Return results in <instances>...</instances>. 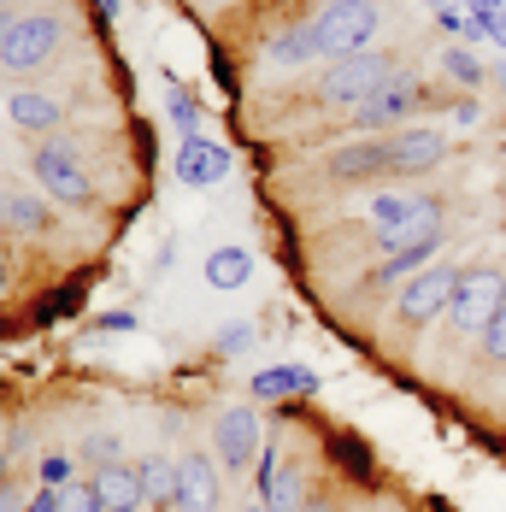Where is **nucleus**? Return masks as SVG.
Listing matches in <instances>:
<instances>
[{"instance_id": "1", "label": "nucleus", "mask_w": 506, "mask_h": 512, "mask_svg": "<svg viewBox=\"0 0 506 512\" xmlns=\"http://www.w3.org/2000/svg\"><path fill=\"white\" fill-rule=\"evenodd\" d=\"M401 65H395V53H348V59H336L324 77H318V101L324 106H348V112H359L365 101H377L383 95V83L395 77Z\"/></svg>"}, {"instance_id": "2", "label": "nucleus", "mask_w": 506, "mask_h": 512, "mask_svg": "<svg viewBox=\"0 0 506 512\" xmlns=\"http://www.w3.org/2000/svg\"><path fill=\"white\" fill-rule=\"evenodd\" d=\"M59 48H65V24H59V12H18L12 36H6V48H0V71H12V77H36Z\"/></svg>"}, {"instance_id": "3", "label": "nucleus", "mask_w": 506, "mask_h": 512, "mask_svg": "<svg viewBox=\"0 0 506 512\" xmlns=\"http://www.w3.org/2000/svg\"><path fill=\"white\" fill-rule=\"evenodd\" d=\"M312 24H318V42L330 59H348V53H365L377 42L383 12H377V0H330Z\"/></svg>"}, {"instance_id": "4", "label": "nucleus", "mask_w": 506, "mask_h": 512, "mask_svg": "<svg viewBox=\"0 0 506 512\" xmlns=\"http://www.w3.org/2000/svg\"><path fill=\"white\" fill-rule=\"evenodd\" d=\"M501 307H506L501 271H459V289H454V301H448L454 336H483Z\"/></svg>"}, {"instance_id": "5", "label": "nucleus", "mask_w": 506, "mask_h": 512, "mask_svg": "<svg viewBox=\"0 0 506 512\" xmlns=\"http://www.w3.org/2000/svg\"><path fill=\"white\" fill-rule=\"evenodd\" d=\"M36 183L48 189L53 201H65V206H83L89 195H95L83 159H77V148H71L65 136H48V142L36 148Z\"/></svg>"}, {"instance_id": "6", "label": "nucleus", "mask_w": 506, "mask_h": 512, "mask_svg": "<svg viewBox=\"0 0 506 512\" xmlns=\"http://www.w3.org/2000/svg\"><path fill=\"white\" fill-rule=\"evenodd\" d=\"M459 289V271L448 265H424V271H412L401 283V324H430L436 312H448Z\"/></svg>"}, {"instance_id": "7", "label": "nucleus", "mask_w": 506, "mask_h": 512, "mask_svg": "<svg viewBox=\"0 0 506 512\" xmlns=\"http://www.w3.org/2000/svg\"><path fill=\"white\" fill-rule=\"evenodd\" d=\"M389 142V171H401V177H418V171H436L442 159H448V136L442 130H430V124H401L395 136H383Z\"/></svg>"}, {"instance_id": "8", "label": "nucleus", "mask_w": 506, "mask_h": 512, "mask_svg": "<svg viewBox=\"0 0 506 512\" xmlns=\"http://www.w3.org/2000/svg\"><path fill=\"white\" fill-rule=\"evenodd\" d=\"M212 448H218V471L253 465V448H259V418H253V407L218 412V418H212Z\"/></svg>"}, {"instance_id": "9", "label": "nucleus", "mask_w": 506, "mask_h": 512, "mask_svg": "<svg viewBox=\"0 0 506 512\" xmlns=\"http://www.w3.org/2000/svg\"><path fill=\"white\" fill-rule=\"evenodd\" d=\"M418 106H424V83H418V77H406V71H395V77L383 83V95H377V101H365V106L354 112V124H359V130L406 124V118H412Z\"/></svg>"}, {"instance_id": "10", "label": "nucleus", "mask_w": 506, "mask_h": 512, "mask_svg": "<svg viewBox=\"0 0 506 512\" xmlns=\"http://www.w3.org/2000/svg\"><path fill=\"white\" fill-rule=\"evenodd\" d=\"M224 489H218V465L206 454H183V471H177V512H218Z\"/></svg>"}, {"instance_id": "11", "label": "nucleus", "mask_w": 506, "mask_h": 512, "mask_svg": "<svg viewBox=\"0 0 506 512\" xmlns=\"http://www.w3.org/2000/svg\"><path fill=\"white\" fill-rule=\"evenodd\" d=\"M95 495H101V507L106 512H136V507H148V495H142V465H124V460H106L95 465Z\"/></svg>"}, {"instance_id": "12", "label": "nucleus", "mask_w": 506, "mask_h": 512, "mask_svg": "<svg viewBox=\"0 0 506 512\" xmlns=\"http://www.w3.org/2000/svg\"><path fill=\"white\" fill-rule=\"evenodd\" d=\"M224 171H230V154H224L218 142H206V136H189V142L177 148V177H183L189 189H212Z\"/></svg>"}, {"instance_id": "13", "label": "nucleus", "mask_w": 506, "mask_h": 512, "mask_svg": "<svg viewBox=\"0 0 506 512\" xmlns=\"http://www.w3.org/2000/svg\"><path fill=\"white\" fill-rule=\"evenodd\" d=\"M383 171H389V142H383V136H359L342 154H330V177H342V183H354V177H383Z\"/></svg>"}, {"instance_id": "14", "label": "nucleus", "mask_w": 506, "mask_h": 512, "mask_svg": "<svg viewBox=\"0 0 506 512\" xmlns=\"http://www.w3.org/2000/svg\"><path fill=\"white\" fill-rule=\"evenodd\" d=\"M324 42H318V24L306 18V24H289V30H277L271 42H265V65H306V59H318Z\"/></svg>"}, {"instance_id": "15", "label": "nucleus", "mask_w": 506, "mask_h": 512, "mask_svg": "<svg viewBox=\"0 0 506 512\" xmlns=\"http://www.w3.org/2000/svg\"><path fill=\"white\" fill-rule=\"evenodd\" d=\"M389 254H401V248H424V242H442V206L436 201H418V212L406 218L401 230H383L377 236Z\"/></svg>"}, {"instance_id": "16", "label": "nucleus", "mask_w": 506, "mask_h": 512, "mask_svg": "<svg viewBox=\"0 0 506 512\" xmlns=\"http://www.w3.org/2000/svg\"><path fill=\"white\" fill-rule=\"evenodd\" d=\"M0 224H6V236H42L48 230V201L36 189H12L0 201Z\"/></svg>"}, {"instance_id": "17", "label": "nucleus", "mask_w": 506, "mask_h": 512, "mask_svg": "<svg viewBox=\"0 0 506 512\" xmlns=\"http://www.w3.org/2000/svg\"><path fill=\"white\" fill-rule=\"evenodd\" d=\"M6 112H12L18 130H53V124H59V101L42 95V89H12V95H6Z\"/></svg>"}, {"instance_id": "18", "label": "nucleus", "mask_w": 506, "mask_h": 512, "mask_svg": "<svg viewBox=\"0 0 506 512\" xmlns=\"http://www.w3.org/2000/svg\"><path fill=\"white\" fill-rule=\"evenodd\" d=\"M306 389H318V371H306V365H277V371L253 377V401H283V395H306Z\"/></svg>"}, {"instance_id": "19", "label": "nucleus", "mask_w": 506, "mask_h": 512, "mask_svg": "<svg viewBox=\"0 0 506 512\" xmlns=\"http://www.w3.org/2000/svg\"><path fill=\"white\" fill-rule=\"evenodd\" d=\"M177 471H183V460H171V454H148L142 460V495H148L153 507L177 501Z\"/></svg>"}, {"instance_id": "20", "label": "nucleus", "mask_w": 506, "mask_h": 512, "mask_svg": "<svg viewBox=\"0 0 506 512\" xmlns=\"http://www.w3.org/2000/svg\"><path fill=\"white\" fill-rule=\"evenodd\" d=\"M248 277H253L248 248H218V254L206 259V283H212V289H242Z\"/></svg>"}, {"instance_id": "21", "label": "nucleus", "mask_w": 506, "mask_h": 512, "mask_svg": "<svg viewBox=\"0 0 506 512\" xmlns=\"http://www.w3.org/2000/svg\"><path fill=\"white\" fill-rule=\"evenodd\" d=\"M259 501H265V512H306V471L301 465H283L277 483H271Z\"/></svg>"}, {"instance_id": "22", "label": "nucleus", "mask_w": 506, "mask_h": 512, "mask_svg": "<svg viewBox=\"0 0 506 512\" xmlns=\"http://www.w3.org/2000/svg\"><path fill=\"white\" fill-rule=\"evenodd\" d=\"M365 212H371V224H377V236H383V230H401L406 218L418 212V195H401V189H383V195H371V201H365Z\"/></svg>"}, {"instance_id": "23", "label": "nucleus", "mask_w": 506, "mask_h": 512, "mask_svg": "<svg viewBox=\"0 0 506 512\" xmlns=\"http://www.w3.org/2000/svg\"><path fill=\"white\" fill-rule=\"evenodd\" d=\"M436 248H442V242H424V248H401V254H389L383 265H377V277H371V283H377V289H389V283H406L412 271H424V259L436 254Z\"/></svg>"}, {"instance_id": "24", "label": "nucleus", "mask_w": 506, "mask_h": 512, "mask_svg": "<svg viewBox=\"0 0 506 512\" xmlns=\"http://www.w3.org/2000/svg\"><path fill=\"white\" fill-rule=\"evenodd\" d=\"M442 71L454 77L459 89H477V83H483V59H477L471 48H459V42H448V48H442Z\"/></svg>"}, {"instance_id": "25", "label": "nucleus", "mask_w": 506, "mask_h": 512, "mask_svg": "<svg viewBox=\"0 0 506 512\" xmlns=\"http://www.w3.org/2000/svg\"><path fill=\"white\" fill-rule=\"evenodd\" d=\"M53 495H59V512H106L101 495H95V483H65Z\"/></svg>"}, {"instance_id": "26", "label": "nucleus", "mask_w": 506, "mask_h": 512, "mask_svg": "<svg viewBox=\"0 0 506 512\" xmlns=\"http://www.w3.org/2000/svg\"><path fill=\"white\" fill-rule=\"evenodd\" d=\"M471 18H477L483 42H501L506 48V6H471Z\"/></svg>"}, {"instance_id": "27", "label": "nucleus", "mask_w": 506, "mask_h": 512, "mask_svg": "<svg viewBox=\"0 0 506 512\" xmlns=\"http://www.w3.org/2000/svg\"><path fill=\"white\" fill-rule=\"evenodd\" d=\"M171 118H177V130H183V142H189L201 112H195V101H189V89H183V83H171Z\"/></svg>"}, {"instance_id": "28", "label": "nucleus", "mask_w": 506, "mask_h": 512, "mask_svg": "<svg viewBox=\"0 0 506 512\" xmlns=\"http://www.w3.org/2000/svg\"><path fill=\"white\" fill-rule=\"evenodd\" d=\"M477 342H483V359H495V365H506V307L495 312V324H489V330H483Z\"/></svg>"}, {"instance_id": "29", "label": "nucleus", "mask_w": 506, "mask_h": 512, "mask_svg": "<svg viewBox=\"0 0 506 512\" xmlns=\"http://www.w3.org/2000/svg\"><path fill=\"white\" fill-rule=\"evenodd\" d=\"M42 483H48V489H65V483H71V460H65V454H48V460H42Z\"/></svg>"}, {"instance_id": "30", "label": "nucleus", "mask_w": 506, "mask_h": 512, "mask_svg": "<svg viewBox=\"0 0 506 512\" xmlns=\"http://www.w3.org/2000/svg\"><path fill=\"white\" fill-rule=\"evenodd\" d=\"M248 342H253V324H230V330L218 336V354H242Z\"/></svg>"}, {"instance_id": "31", "label": "nucleus", "mask_w": 506, "mask_h": 512, "mask_svg": "<svg viewBox=\"0 0 506 512\" xmlns=\"http://www.w3.org/2000/svg\"><path fill=\"white\" fill-rule=\"evenodd\" d=\"M89 454H101V460H118V442H112V436H89Z\"/></svg>"}, {"instance_id": "32", "label": "nucleus", "mask_w": 506, "mask_h": 512, "mask_svg": "<svg viewBox=\"0 0 506 512\" xmlns=\"http://www.w3.org/2000/svg\"><path fill=\"white\" fill-rule=\"evenodd\" d=\"M24 512H59V495H53V489H42V495H36Z\"/></svg>"}, {"instance_id": "33", "label": "nucleus", "mask_w": 506, "mask_h": 512, "mask_svg": "<svg viewBox=\"0 0 506 512\" xmlns=\"http://www.w3.org/2000/svg\"><path fill=\"white\" fill-rule=\"evenodd\" d=\"M454 124H477V101H459L454 106Z\"/></svg>"}, {"instance_id": "34", "label": "nucleus", "mask_w": 506, "mask_h": 512, "mask_svg": "<svg viewBox=\"0 0 506 512\" xmlns=\"http://www.w3.org/2000/svg\"><path fill=\"white\" fill-rule=\"evenodd\" d=\"M12 24H18V12H0V48H6V36H12Z\"/></svg>"}, {"instance_id": "35", "label": "nucleus", "mask_w": 506, "mask_h": 512, "mask_svg": "<svg viewBox=\"0 0 506 512\" xmlns=\"http://www.w3.org/2000/svg\"><path fill=\"white\" fill-rule=\"evenodd\" d=\"M0 512H18V495L12 489H0Z\"/></svg>"}, {"instance_id": "36", "label": "nucleus", "mask_w": 506, "mask_h": 512, "mask_svg": "<svg viewBox=\"0 0 506 512\" xmlns=\"http://www.w3.org/2000/svg\"><path fill=\"white\" fill-rule=\"evenodd\" d=\"M95 6H101L106 18H118V0H95Z\"/></svg>"}, {"instance_id": "37", "label": "nucleus", "mask_w": 506, "mask_h": 512, "mask_svg": "<svg viewBox=\"0 0 506 512\" xmlns=\"http://www.w3.org/2000/svg\"><path fill=\"white\" fill-rule=\"evenodd\" d=\"M306 512H336L330 501H306Z\"/></svg>"}, {"instance_id": "38", "label": "nucleus", "mask_w": 506, "mask_h": 512, "mask_svg": "<svg viewBox=\"0 0 506 512\" xmlns=\"http://www.w3.org/2000/svg\"><path fill=\"white\" fill-rule=\"evenodd\" d=\"M6 277H12V271H6V259H0V295H6Z\"/></svg>"}, {"instance_id": "39", "label": "nucleus", "mask_w": 506, "mask_h": 512, "mask_svg": "<svg viewBox=\"0 0 506 512\" xmlns=\"http://www.w3.org/2000/svg\"><path fill=\"white\" fill-rule=\"evenodd\" d=\"M471 6H506V0H471Z\"/></svg>"}, {"instance_id": "40", "label": "nucleus", "mask_w": 506, "mask_h": 512, "mask_svg": "<svg viewBox=\"0 0 506 512\" xmlns=\"http://www.w3.org/2000/svg\"><path fill=\"white\" fill-rule=\"evenodd\" d=\"M430 6H436V12H442V6H454V0H430Z\"/></svg>"}, {"instance_id": "41", "label": "nucleus", "mask_w": 506, "mask_h": 512, "mask_svg": "<svg viewBox=\"0 0 506 512\" xmlns=\"http://www.w3.org/2000/svg\"><path fill=\"white\" fill-rule=\"evenodd\" d=\"M248 512H265V501H253V507H248Z\"/></svg>"}, {"instance_id": "42", "label": "nucleus", "mask_w": 506, "mask_h": 512, "mask_svg": "<svg viewBox=\"0 0 506 512\" xmlns=\"http://www.w3.org/2000/svg\"><path fill=\"white\" fill-rule=\"evenodd\" d=\"M501 89H506V65H501Z\"/></svg>"}, {"instance_id": "43", "label": "nucleus", "mask_w": 506, "mask_h": 512, "mask_svg": "<svg viewBox=\"0 0 506 512\" xmlns=\"http://www.w3.org/2000/svg\"><path fill=\"white\" fill-rule=\"evenodd\" d=\"M206 6H224V0H206Z\"/></svg>"}, {"instance_id": "44", "label": "nucleus", "mask_w": 506, "mask_h": 512, "mask_svg": "<svg viewBox=\"0 0 506 512\" xmlns=\"http://www.w3.org/2000/svg\"><path fill=\"white\" fill-rule=\"evenodd\" d=\"M0 12H6V0H0Z\"/></svg>"}, {"instance_id": "45", "label": "nucleus", "mask_w": 506, "mask_h": 512, "mask_svg": "<svg viewBox=\"0 0 506 512\" xmlns=\"http://www.w3.org/2000/svg\"><path fill=\"white\" fill-rule=\"evenodd\" d=\"M0 471H6V460H0Z\"/></svg>"}, {"instance_id": "46", "label": "nucleus", "mask_w": 506, "mask_h": 512, "mask_svg": "<svg viewBox=\"0 0 506 512\" xmlns=\"http://www.w3.org/2000/svg\"><path fill=\"white\" fill-rule=\"evenodd\" d=\"M324 6H330V0H324Z\"/></svg>"}]
</instances>
